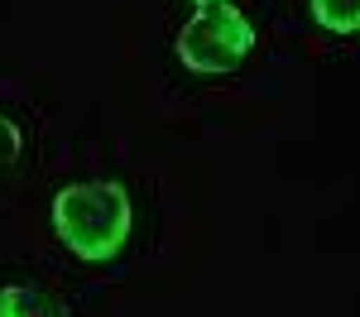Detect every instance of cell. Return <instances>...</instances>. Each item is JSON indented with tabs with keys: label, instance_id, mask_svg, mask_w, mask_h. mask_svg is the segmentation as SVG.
I'll return each instance as SVG.
<instances>
[{
	"label": "cell",
	"instance_id": "cell-1",
	"mask_svg": "<svg viewBox=\"0 0 360 317\" xmlns=\"http://www.w3.org/2000/svg\"><path fill=\"white\" fill-rule=\"evenodd\" d=\"M53 231L77 259H115L130 240V193L120 183H72L53 198Z\"/></svg>",
	"mask_w": 360,
	"mask_h": 317
},
{
	"label": "cell",
	"instance_id": "cell-2",
	"mask_svg": "<svg viewBox=\"0 0 360 317\" xmlns=\"http://www.w3.org/2000/svg\"><path fill=\"white\" fill-rule=\"evenodd\" d=\"M250 48H255V25H250L236 5H226V0L197 10L193 20L183 25V34H178V58H183V67L207 72V77L240 67Z\"/></svg>",
	"mask_w": 360,
	"mask_h": 317
},
{
	"label": "cell",
	"instance_id": "cell-3",
	"mask_svg": "<svg viewBox=\"0 0 360 317\" xmlns=\"http://www.w3.org/2000/svg\"><path fill=\"white\" fill-rule=\"evenodd\" d=\"M0 317H68V308L44 288H0Z\"/></svg>",
	"mask_w": 360,
	"mask_h": 317
},
{
	"label": "cell",
	"instance_id": "cell-4",
	"mask_svg": "<svg viewBox=\"0 0 360 317\" xmlns=\"http://www.w3.org/2000/svg\"><path fill=\"white\" fill-rule=\"evenodd\" d=\"M312 20L332 34H356L360 29V0H312Z\"/></svg>",
	"mask_w": 360,
	"mask_h": 317
},
{
	"label": "cell",
	"instance_id": "cell-5",
	"mask_svg": "<svg viewBox=\"0 0 360 317\" xmlns=\"http://www.w3.org/2000/svg\"><path fill=\"white\" fill-rule=\"evenodd\" d=\"M15 159H20V130H15V120L0 115V169H10Z\"/></svg>",
	"mask_w": 360,
	"mask_h": 317
},
{
	"label": "cell",
	"instance_id": "cell-6",
	"mask_svg": "<svg viewBox=\"0 0 360 317\" xmlns=\"http://www.w3.org/2000/svg\"><path fill=\"white\" fill-rule=\"evenodd\" d=\"M193 5H202V10H207V5H221V0H193Z\"/></svg>",
	"mask_w": 360,
	"mask_h": 317
}]
</instances>
